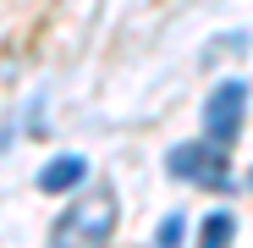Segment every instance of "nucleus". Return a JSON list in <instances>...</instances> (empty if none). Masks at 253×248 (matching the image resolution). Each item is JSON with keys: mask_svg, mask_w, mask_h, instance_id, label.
<instances>
[{"mask_svg": "<svg viewBox=\"0 0 253 248\" xmlns=\"http://www.w3.org/2000/svg\"><path fill=\"white\" fill-rule=\"evenodd\" d=\"M116 215H121L116 188H110V182H94L83 198H72L66 210L55 215V226H50V248H110V237H116Z\"/></svg>", "mask_w": 253, "mask_h": 248, "instance_id": "1", "label": "nucleus"}, {"mask_svg": "<svg viewBox=\"0 0 253 248\" xmlns=\"http://www.w3.org/2000/svg\"><path fill=\"white\" fill-rule=\"evenodd\" d=\"M165 171L176 182H193L204 193H231V165H226V149L209 144V138H187V144H171L165 149Z\"/></svg>", "mask_w": 253, "mask_h": 248, "instance_id": "2", "label": "nucleus"}, {"mask_svg": "<svg viewBox=\"0 0 253 248\" xmlns=\"http://www.w3.org/2000/svg\"><path fill=\"white\" fill-rule=\"evenodd\" d=\"M248 99H253L248 77H220L215 89H209V99H204V138H209V144H220V149H231V144L242 138Z\"/></svg>", "mask_w": 253, "mask_h": 248, "instance_id": "3", "label": "nucleus"}, {"mask_svg": "<svg viewBox=\"0 0 253 248\" xmlns=\"http://www.w3.org/2000/svg\"><path fill=\"white\" fill-rule=\"evenodd\" d=\"M83 182H88V160L83 154H55V160H44V171H39V188L44 193H72Z\"/></svg>", "mask_w": 253, "mask_h": 248, "instance_id": "4", "label": "nucleus"}, {"mask_svg": "<svg viewBox=\"0 0 253 248\" xmlns=\"http://www.w3.org/2000/svg\"><path fill=\"white\" fill-rule=\"evenodd\" d=\"M231 237H237V215H231V210H209V215H204L198 248H231Z\"/></svg>", "mask_w": 253, "mask_h": 248, "instance_id": "5", "label": "nucleus"}, {"mask_svg": "<svg viewBox=\"0 0 253 248\" xmlns=\"http://www.w3.org/2000/svg\"><path fill=\"white\" fill-rule=\"evenodd\" d=\"M182 243H187V215L171 210V215L154 226V248H182Z\"/></svg>", "mask_w": 253, "mask_h": 248, "instance_id": "6", "label": "nucleus"}, {"mask_svg": "<svg viewBox=\"0 0 253 248\" xmlns=\"http://www.w3.org/2000/svg\"><path fill=\"white\" fill-rule=\"evenodd\" d=\"M248 188H253V177H248Z\"/></svg>", "mask_w": 253, "mask_h": 248, "instance_id": "7", "label": "nucleus"}]
</instances>
